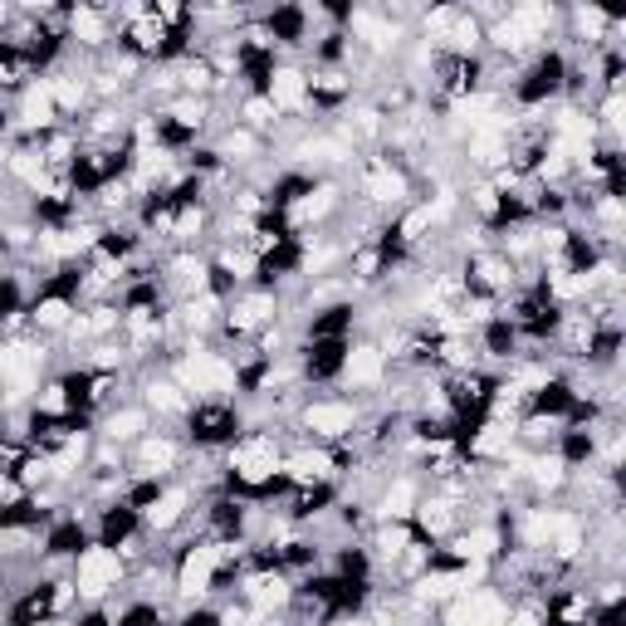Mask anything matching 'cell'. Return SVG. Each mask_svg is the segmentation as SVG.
<instances>
[{
  "label": "cell",
  "mask_w": 626,
  "mask_h": 626,
  "mask_svg": "<svg viewBox=\"0 0 626 626\" xmlns=\"http://www.w3.org/2000/svg\"><path fill=\"white\" fill-rule=\"evenodd\" d=\"M216 573H221V548H216V543H201V548H191V553L181 558L177 592L181 597H201V592H211Z\"/></svg>",
  "instance_id": "obj_7"
},
{
  "label": "cell",
  "mask_w": 626,
  "mask_h": 626,
  "mask_svg": "<svg viewBox=\"0 0 626 626\" xmlns=\"http://www.w3.org/2000/svg\"><path fill=\"white\" fill-rule=\"evenodd\" d=\"M279 470L289 480H299V485H318V480L333 475V455L328 450H294L289 460H279Z\"/></svg>",
  "instance_id": "obj_14"
},
{
  "label": "cell",
  "mask_w": 626,
  "mask_h": 626,
  "mask_svg": "<svg viewBox=\"0 0 626 626\" xmlns=\"http://www.w3.org/2000/svg\"><path fill=\"white\" fill-rule=\"evenodd\" d=\"M133 524H137V514H133V509H113V514L103 519V543L113 548L118 538H128V534H133Z\"/></svg>",
  "instance_id": "obj_46"
},
{
  "label": "cell",
  "mask_w": 626,
  "mask_h": 626,
  "mask_svg": "<svg viewBox=\"0 0 626 626\" xmlns=\"http://www.w3.org/2000/svg\"><path fill=\"white\" fill-rule=\"evenodd\" d=\"M49 93H54V108H59V113H79L84 98H89V79H84V74H54V79H49Z\"/></svg>",
  "instance_id": "obj_24"
},
{
  "label": "cell",
  "mask_w": 626,
  "mask_h": 626,
  "mask_svg": "<svg viewBox=\"0 0 626 626\" xmlns=\"http://www.w3.org/2000/svg\"><path fill=\"white\" fill-rule=\"evenodd\" d=\"M353 387H377L382 382V372H387V353L382 348H372V343H362V348H348L343 353V367H338Z\"/></svg>",
  "instance_id": "obj_11"
},
{
  "label": "cell",
  "mask_w": 626,
  "mask_h": 626,
  "mask_svg": "<svg viewBox=\"0 0 626 626\" xmlns=\"http://www.w3.org/2000/svg\"><path fill=\"white\" fill-rule=\"evenodd\" d=\"M201 225H206V211H201V206H181L177 216L167 221V230H172L177 240H196V235H201Z\"/></svg>",
  "instance_id": "obj_42"
},
{
  "label": "cell",
  "mask_w": 626,
  "mask_h": 626,
  "mask_svg": "<svg viewBox=\"0 0 626 626\" xmlns=\"http://www.w3.org/2000/svg\"><path fill=\"white\" fill-rule=\"evenodd\" d=\"M416 519H421V529L426 534H450V524H455V509H450L446 499H426V504H416Z\"/></svg>",
  "instance_id": "obj_33"
},
{
  "label": "cell",
  "mask_w": 626,
  "mask_h": 626,
  "mask_svg": "<svg viewBox=\"0 0 626 626\" xmlns=\"http://www.w3.org/2000/svg\"><path fill=\"white\" fill-rule=\"evenodd\" d=\"M490 40H494L499 49H509V54H519V49L534 45V40H529V35H524V30H519V25L509 20V15H504V20H499V25L490 30Z\"/></svg>",
  "instance_id": "obj_44"
},
{
  "label": "cell",
  "mask_w": 626,
  "mask_h": 626,
  "mask_svg": "<svg viewBox=\"0 0 626 626\" xmlns=\"http://www.w3.org/2000/svg\"><path fill=\"white\" fill-rule=\"evenodd\" d=\"M509 446H514V431H509L504 421L480 426V436L470 441V450H475V455H509Z\"/></svg>",
  "instance_id": "obj_32"
},
{
  "label": "cell",
  "mask_w": 626,
  "mask_h": 626,
  "mask_svg": "<svg viewBox=\"0 0 626 626\" xmlns=\"http://www.w3.org/2000/svg\"><path fill=\"white\" fill-rule=\"evenodd\" d=\"M265 98L274 103V113H299L309 103V74H299V69H269Z\"/></svg>",
  "instance_id": "obj_8"
},
{
  "label": "cell",
  "mask_w": 626,
  "mask_h": 626,
  "mask_svg": "<svg viewBox=\"0 0 626 626\" xmlns=\"http://www.w3.org/2000/svg\"><path fill=\"white\" fill-rule=\"evenodd\" d=\"M181 89L191 93V98H196V93H206L211 89V79H216V69H211V64H206V59H191V64H181Z\"/></svg>",
  "instance_id": "obj_38"
},
{
  "label": "cell",
  "mask_w": 626,
  "mask_h": 626,
  "mask_svg": "<svg viewBox=\"0 0 626 626\" xmlns=\"http://www.w3.org/2000/svg\"><path fill=\"white\" fill-rule=\"evenodd\" d=\"M147 406H157V411H186V397H181L177 382H147Z\"/></svg>",
  "instance_id": "obj_40"
},
{
  "label": "cell",
  "mask_w": 626,
  "mask_h": 626,
  "mask_svg": "<svg viewBox=\"0 0 626 626\" xmlns=\"http://www.w3.org/2000/svg\"><path fill=\"white\" fill-rule=\"evenodd\" d=\"M411 548H416V538H411V529H406V524H387V529L377 534V553H382V558H392V563H397V558H406Z\"/></svg>",
  "instance_id": "obj_34"
},
{
  "label": "cell",
  "mask_w": 626,
  "mask_h": 626,
  "mask_svg": "<svg viewBox=\"0 0 626 626\" xmlns=\"http://www.w3.org/2000/svg\"><path fill=\"white\" fill-rule=\"evenodd\" d=\"M470 157H475L480 167H494L499 157H509V137H504V123L475 128V133H470Z\"/></svg>",
  "instance_id": "obj_21"
},
{
  "label": "cell",
  "mask_w": 626,
  "mask_h": 626,
  "mask_svg": "<svg viewBox=\"0 0 626 626\" xmlns=\"http://www.w3.org/2000/svg\"><path fill=\"white\" fill-rule=\"evenodd\" d=\"M30 318H35V328H69V323H74V309H69V299H64V294H49V299L35 304Z\"/></svg>",
  "instance_id": "obj_31"
},
{
  "label": "cell",
  "mask_w": 626,
  "mask_h": 626,
  "mask_svg": "<svg viewBox=\"0 0 626 626\" xmlns=\"http://www.w3.org/2000/svg\"><path fill=\"white\" fill-rule=\"evenodd\" d=\"M69 35L79 40V45H108L113 40V20H108V10H98V5H74L69 10Z\"/></svg>",
  "instance_id": "obj_12"
},
{
  "label": "cell",
  "mask_w": 626,
  "mask_h": 626,
  "mask_svg": "<svg viewBox=\"0 0 626 626\" xmlns=\"http://www.w3.org/2000/svg\"><path fill=\"white\" fill-rule=\"evenodd\" d=\"M191 436L196 441H225V436H235V416L225 406H201V411H191Z\"/></svg>",
  "instance_id": "obj_19"
},
{
  "label": "cell",
  "mask_w": 626,
  "mask_h": 626,
  "mask_svg": "<svg viewBox=\"0 0 626 626\" xmlns=\"http://www.w3.org/2000/svg\"><path fill=\"white\" fill-rule=\"evenodd\" d=\"M69 382H49V387H40V397H35V406H40V416H64L69 411Z\"/></svg>",
  "instance_id": "obj_41"
},
{
  "label": "cell",
  "mask_w": 626,
  "mask_h": 626,
  "mask_svg": "<svg viewBox=\"0 0 626 626\" xmlns=\"http://www.w3.org/2000/svg\"><path fill=\"white\" fill-rule=\"evenodd\" d=\"M348 30H353L358 40H367L377 54L397 49V40H402V25H397L392 15H377V10H353V15H348Z\"/></svg>",
  "instance_id": "obj_9"
},
{
  "label": "cell",
  "mask_w": 626,
  "mask_h": 626,
  "mask_svg": "<svg viewBox=\"0 0 626 626\" xmlns=\"http://www.w3.org/2000/svg\"><path fill=\"white\" fill-rule=\"evenodd\" d=\"M558 74H563V59H543L534 69V84H524V98H543V93L558 89Z\"/></svg>",
  "instance_id": "obj_39"
},
{
  "label": "cell",
  "mask_w": 626,
  "mask_h": 626,
  "mask_svg": "<svg viewBox=\"0 0 626 626\" xmlns=\"http://www.w3.org/2000/svg\"><path fill=\"white\" fill-rule=\"evenodd\" d=\"M216 157H225V162H255V157H260L255 128H230V133L221 137V152H216Z\"/></svg>",
  "instance_id": "obj_28"
},
{
  "label": "cell",
  "mask_w": 626,
  "mask_h": 626,
  "mask_svg": "<svg viewBox=\"0 0 626 626\" xmlns=\"http://www.w3.org/2000/svg\"><path fill=\"white\" fill-rule=\"evenodd\" d=\"M274 318V294H250V299H240L235 309H230V328L235 333H250V328H260V323H269Z\"/></svg>",
  "instance_id": "obj_20"
},
{
  "label": "cell",
  "mask_w": 626,
  "mask_h": 626,
  "mask_svg": "<svg viewBox=\"0 0 626 626\" xmlns=\"http://www.w3.org/2000/svg\"><path fill=\"white\" fill-rule=\"evenodd\" d=\"M294 592H289V582L279 578V573H260V578L245 582V602L255 607V612H269V607H284Z\"/></svg>",
  "instance_id": "obj_18"
},
{
  "label": "cell",
  "mask_w": 626,
  "mask_h": 626,
  "mask_svg": "<svg viewBox=\"0 0 626 626\" xmlns=\"http://www.w3.org/2000/svg\"><path fill=\"white\" fill-rule=\"evenodd\" d=\"M353 626H382V622H353Z\"/></svg>",
  "instance_id": "obj_54"
},
{
  "label": "cell",
  "mask_w": 626,
  "mask_h": 626,
  "mask_svg": "<svg viewBox=\"0 0 626 626\" xmlns=\"http://www.w3.org/2000/svg\"><path fill=\"white\" fill-rule=\"evenodd\" d=\"M181 626H221V617H216V612H191Z\"/></svg>",
  "instance_id": "obj_51"
},
{
  "label": "cell",
  "mask_w": 626,
  "mask_h": 626,
  "mask_svg": "<svg viewBox=\"0 0 626 626\" xmlns=\"http://www.w3.org/2000/svg\"><path fill=\"white\" fill-rule=\"evenodd\" d=\"M426 230H431V216H426V206H416V211H406V221H402V230H397V235H402L406 245H411V240H421Z\"/></svg>",
  "instance_id": "obj_47"
},
{
  "label": "cell",
  "mask_w": 626,
  "mask_h": 626,
  "mask_svg": "<svg viewBox=\"0 0 626 626\" xmlns=\"http://www.w3.org/2000/svg\"><path fill=\"white\" fill-rule=\"evenodd\" d=\"M177 387L181 392H196V397H230L240 387V372L221 358V353H206V348H191L177 362Z\"/></svg>",
  "instance_id": "obj_1"
},
{
  "label": "cell",
  "mask_w": 626,
  "mask_h": 626,
  "mask_svg": "<svg viewBox=\"0 0 626 626\" xmlns=\"http://www.w3.org/2000/svg\"><path fill=\"white\" fill-rule=\"evenodd\" d=\"M245 118H250L255 128H265V123H274V103H269V98H250V103H245Z\"/></svg>",
  "instance_id": "obj_48"
},
{
  "label": "cell",
  "mask_w": 626,
  "mask_h": 626,
  "mask_svg": "<svg viewBox=\"0 0 626 626\" xmlns=\"http://www.w3.org/2000/svg\"><path fill=\"white\" fill-rule=\"evenodd\" d=\"M509 20H514L529 40H543V35L553 30L558 10H553V5H534V0H529V5H514V10H509Z\"/></svg>",
  "instance_id": "obj_25"
},
{
  "label": "cell",
  "mask_w": 626,
  "mask_h": 626,
  "mask_svg": "<svg viewBox=\"0 0 626 626\" xmlns=\"http://www.w3.org/2000/svg\"><path fill=\"white\" fill-rule=\"evenodd\" d=\"M186 504H191V494L181 490V485H172V490H157L147 504H142V519H147V529H177L181 519H186Z\"/></svg>",
  "instance_id": "obj_10"
},
{
  "label": "cell",
  "mask_w": 626,
  "mask_h": 626,
  "mask_svg": "<svg viewBox=\"0 0 626 626\" xmlns=\"http://www.w3.org/2000/svg\"><path fill=\"white\" fill-rule=\"evenodd\" d=\"M299 421H304V431H313L318 441H343V436H353V426H358V406L353 402H309Z\"/></svg>",
  "instance_id": "obj_6"
},
{
  "label": "cell",
  "mask_w": 626,
  "mask_h": 626,
  "mask_svg": "<svg viewBox=\"0 0 626 626\" xmlns=\"http://www.w3.org/2000/svg\"><path fill=\"white\" fill-rule=\"evenodd\" d=\"M416 514V490H411V480H397V485H387L382 494V519H392V524H406Z\"/></svg>",
  "instance_id": "obj_27"
},
{
  "label": "cell",
  "mask_w": 626,
  "mask_h": 626,
  "mask_svg": "<svg viewBox=\"0 0 626 626\" xmlns=\"http://www.w3.org/2000/svg\"><path fill=\"white\" fill-rule=\"evenodd\" d=\"M573 25H578V35H587V40H602V35L612 30L607 10H597V5H578V10H573Z\"/></svg>",
  "instance_id": "obj_37"
},
{
  "label": "cell",
  "mask_w": 626,
  "mask_h": 626,
  "mask_svg": "<svg viewBox=\"0 0 626 626\" xmlns=\"http://www.w3.org/2000/svg\"><path fill=\"white\" fill-rule=\"evenodd\" d=\"M221 269L235 274V279H255V274H260V255H250V250H225Z\"/></svg>",
  "instance_id": "obj_45"
},
{
  "label": "cell",
  "mask_w": 626,
  "mask_h": 626,
  "mask_svg": "<svg viewBox=\"0 0 626 626\" xmlns=\"http://www.w3.org/2000/svg\"><path fill=\"white\" fill-rule=\"evenodd\" d=\"M10 172L25 181L35 196H49V191H54V181H49V162L40 157V152H15V157H10Z\"/></svg>",
  "instance_id": "obj_22"
},
{
  "label": "cell",
  "mask_w": 626,
  "mask_h": 626,
  "mask_svg": "<svg viewBox=\"0 0 626 626\" xmlns=\"http://www.w3.org/2000/svg\"><path fill=\"white\" fill-rule=\"evenodd\" d=\"M216 313H221V299H216V294H191V299H186V309H181V323L201 333V328H211V323H216Z\"/></svg>",
  "instance_id": "obj_30"
},
{
  "label": "cell",
  "mask_w": 626,
  "mask_h": 626,
  "mask_svg": "<svg viewBox=\"0 0 626 626\" xmlns=\"http://www.w3.org/2000/svg\"><path fill=\"white\" fill-rule=\"evenodd\" d=\"M54 118H59V108H54L49 79L30 84V89H25V98H20V123H25V128H35V133H45V128H54Z\"/></svg>",
  "instance_id": "obj_13"
},
{
  "label": "cell",
  "mask_w": 626,
  "mask_h": 626,
  "mask_svg": "<svg viewBox=\"0 0 626 626\" xmlns=\"http://www.w3.org/2000/svg\"><path fill=\"white\" fill-rule=\"evenodd\" d=\"M142 431H147V411H142V406H123V411H113V416H108V426H103L108 446H123V441H137Z\"/></svg>",
  "instance_id": "obj_23"
},
{
  "label": "cell",
  "mask_w": 626,
  "mask_h": 626,
  "mask_svg": "<svg viewBox=\"0 0 626 626\" xmlns=\"http://www.w3.org/2000/svg\"><path fill=\"white\" fill-rule=\"evenodd\" d=\"M274 470H279V450L269 436H255V441H240V446L230 450V475L240 480V485H250V490H260L274 480Z\"/></svg>",
  "instance_id": "obj_3"
},
{
  "label": "cell",
  "mask_w": 626,
  "mask_h": 626,
  "mask_svg": "<svg viewBox=\"0 0 626 626\" xmlns=\"http://www.w3.org/2000/svg\"><path fill=\"white\" fill-rule=\"evenodd\" d=\"M602 123H607V128H622V93H607V103H602Z\"/></svg>",
  "instance_id": "obj_50"
},
{
  "label": "cell",
  "mask_w": 626,
  "mask_h": 626,
  "mask_svg": "<svg viewBox=\"0 0 626 626\" xmlns=\"http://www.w3.org/2000/svg\"><path fill=\"white\" fill-rule=\"evenodd\" d=\"M504 626H538L534 612H519V617H504Z\"/></svg>",
  "instance_id": "obj_52"
},
{
  "label": "cell",
  "mask_w": 626,
  "mask_h": 626,
  "mask_svg": "<svg viewBox=\"0 0 626 626\" xmlns=\"http://www.w3.org/2000/svg\"><path fill=\"white\" fill-rule=\"evenodd\" d=\"M333 206H338V191H333V186H309V191L289 196V216H294V225L323 221Z\"/></svg>",
  "instance_id": "obj_15"
},
{
  "label": "cell",
  "mask_w": 626,
  "mask_h": 626,
  "mask_svg": "<svg viewBox=\"0 0 626 626\" xmlns=\"http://www.w3.org/2000/svg\"><path fill=\"white\" fill-rule=\"evenodd\" d=\"M181 450L177 441H167V436H142L137 441V465L147 470V475H167V470H177Z\"/></svg>",
  "instance_id": "obj_17"
},
{
  "label": "cell",
  "mask_w": 626,
  "mask_h": 626,
  "mask_svg": "<svg viewBox=\"0 0 626 626\" xmlns=\"http://www.w3.org/2000/svg\"><path fill=\"white\" fill-rule=\"evenodd\" d=\"M504 617H509V607L490 587L460 592V597H450L446 607V626H504Z\"/></svg>",
  "instance_id": "obj_4"
},
{
  "label": "cell",
  "mask_w": 626,
  "mask_h": 626,
  "mask_svg": "<svg viewBox=\"0 0 626 626\" xmlns=\"http://www.w3.org/2000/svg\"><path fill=\"white\" fill-rule=\"evenodd\" d=\"M299 157H304V162H348L353 147H348L343 137H309V142L299 147Z\"/></svg>",
  "instance_id": "obj_29"
},
{
  "label": "cell",
  "mask_w": 626,
  "mask_h": 626,
  "mask_svg": "<svg viewBox=\"0 0 626 626\" xmlns=\"http://www.w3.org/2000/svg\"><path fill=\"white\" fill-rule=\"evenodd\" d=\"M40 367H45V353L35 343H5L0 348V382L10 387V397H25L40 387Z\"/></svg>",
  "instance_id": "obj_5"
},
{
  "label": "cell",
  "mask_w": 626,
  "mask_h": 626,
  "mask_svg": "<svg viewBox=\"0 0 626 626\" xmlns=\"http://www.w3.org/2000/svg\"><path fill=\"white\" fill-rule=\"evenodd\" d=\"M475 274H480V284H485V289H504V284L514 279V265H509V260H494V255H485V260H475Z\"/></svg>",
  "instance_id": "obj_43"
},
{
  "label": "cell",
  "mask_w": 626,
  "mask_h": 626,
  "mask_svg": "<svg viewBox=\"0 0 626 626\" xmlns=\"http://www.w3.org/2000/svg\"><path fill=\"white\" fill-rule=\"evenodd\" d=\"M499 543H504L499 529H494V524H480V529H470V534L455 543V553H460V558H470V563H485V558L499 553Z\"/></svg>",
  "instance_id": "obj_26"
},
{
  "label": "cell",
  "mask_w": 626,
  "mask_h": 626,
  "mask_svg": "<svg viewBox=\"0 0 626 626\" xmlns=\"http://www.w3.org/2000/svg\"><path fill=\"white\" fill-rule=\"evenodd\" d=\"M455 587H465L460 573H421V582H416V592L426 602H446V597H455Z\"/></svg>",
  "instance_id": "obj_35"
},
{
  "label": "cell",
  "mask_w": 626,
  "mask_h": 626,
  "mask_svg": "<svg viewBox=\"0 0 626 626\" xmlns=\"http://www.w3.org/2000/svg\"><path fill=\"white\" fill-rule=\"evenodd\" d=\"M20 74H25V59L20 54H0V89H10Z\"/></svg>",
  "instance_id": "obj_49"
},
{
  "label": "cell",
  "mask_w": 626,
  "mask_h": 626,
  "mask_svg": "<svg viewBox=\"0 0 626 626\" xmlns=\"http://www.w3.org/2000/svg\"><path fill=\"white\" fill-rule=\"evenodd\" d=\"M362 191H367L372 201H402V196H406V177L392 167V162H367Z\"/></svg>",
  "instance_id": "obj_16"
},
{
  "label": "cell",
  "mask_w": 626,
  "mask_h": 626,
  "mask_svg": "<svg viewBox=\"0 0 626 626\" xmlns=\"http://www.w3.org/2000/svg\"><path fill=\"white\" fill-rule=\"evenodd\" d=\"M529 470H534L538 490H558V485L568 480V455H543V460H534Z\"/></svg>",
  "instance_id": "obj_36"
},
{
  "label": "cell",
  "mask_w": 626,
  "mask_h": 626,
  "mask_svg": "<svg viewBox=\"0 0 626 626\" xmlns=\"http://www.w3.org/2000/svg\"><path fill=\"white\" fill-rule=\"evenodd\" d=\"M123 582V558L108 548V543H93L79 553V568H74V592L79 597H103Z\"/></svg>",
  "instance_id": "obj_2"
},
{
  "label": "cell",
  "mask_w": 626,
  "mask_h": 626,
  "mask_svg": "<svg viewBox=\"0 0 626 626\" xmlns=\"http://www.w3.org/2000/svg\"><path fill=\"white\" fill-rule=\"evenodd\" d=\"M10 15H15V10H10V5H5V0H0V25H5V20H10Z\"/></svg>",
  "instance_id": "obj_53"
}]
</instances>
